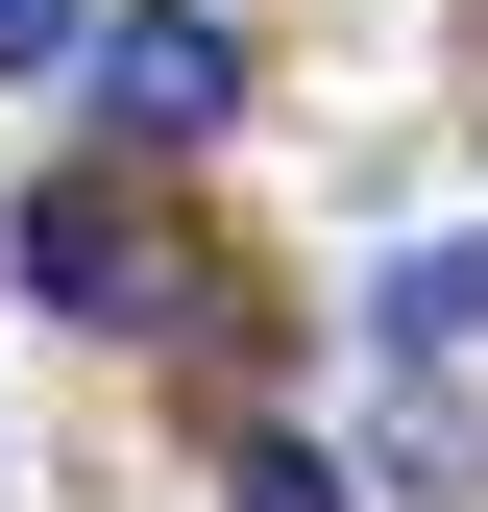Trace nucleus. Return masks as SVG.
Returning a JSON list of instances; mask_svg holds the SVG:
<instances>
[{
  "label": "nucleus",
  "mask_w": 488,
  "mask_h": 512,
  "mask_svg": "<svg viewBox=\"0 0 488 512\" xmlns=\"http://www.w3.org/2000/svg\"><path fill=\"white\" fill-rule=\"evenodd\" d=\"M25 293H49V317H98V342H171L220 269H196V220H171L147 171H49V196H25Z\"/></svg>",
  "instance_id": "nucleus-1"
},
{
  "label": "nucleus",
  "mask_w": 488,
  "mask_h": 512,
  "mask_svg": "<svg viewBox=\"0 0 488 512\" xmlns=\"http://www.w3.org/2000/svg\"><path fill=\"white\" fill-rule=\"evenodd\" d=\"M49 49H74V0H0V74H49Z\"/></svg>",
  "instance_id": "nucleus-5"
},
{
  "label": "nucleus",
  "mask_w": 488,
  "mask_h": 512,
  "mask_svg": "<svg viewBox=\"0 0 488 512\" xmlns=\"http://www.w3.org/2000/svg\"><path fill=\"white\" fill-rule=\"evenodd\" d=\"M391 342H415V366L488 342V244H415V269H391Z\"/></svg>",
  "instance_id": "nucleus-3"
},
{
  "label": "nucleus",
  "mask_w": 488,
  "mask_h": 512,
  "mask_svg": "<svg viewBox=\"0 0 488 512\" xmlns=\"http://www.w3.org/2000/svg\"><path fill=\"white\" fill-rule=\"evenodd\" d=\"M220 122H244V25H220V0L98 25V147H220Z\"/></svg>",
  "instance_id": "nucleus-2"
},
{
  "label": "nucleus",
  "mask_w": 488,
  "mask_h": 512,
  "mask_svg": "<svg viewBox=\"0 0 488 512\" xmlns=\"http://www.w3.org/2000/svg\"><path fill=\"white\" fill-rule=\"evenodd\" d=\"M220 512H342V464L318 439H220Z\"/></svg>",
  "instance_id": "nucleus-4"
}]
</instances>
